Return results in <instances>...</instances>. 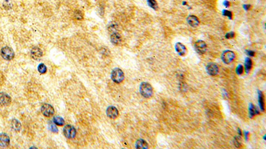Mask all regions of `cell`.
<instances>
[{"mask_svg":"<svg viewBox=\"0 0 266 149\" xmlns=\"http://www.w3.org/2000/svg\"><path fill=\"white\" fill-rule=\"evenodd\" d=\"M140 92L143 97L150 98L153 95V88L148 82H142L140 85Z\"/></svg>","mask_w":266,"mask_h":149,"instance_id":"obj_1","label":"cell"},{"mask_svg":"<svg viewBox=\"0 0 266 149\" xmlns=\"http://www.w3.org/2000/svg\"><path fill=\"white\" fill-rule=\"evenodd\" d=\"M111 79L115 83H120L125 79V74L121 69L119 68L113 69L111 72Z\"/></svg>","mask_w":266,"mask_h":149,"instance_id":"obj_2","label":"cell"},{"mask_svg":"<svg viewBox=\"0 0 266 149\" xmlns=\"http://www.w3.org/2000/svg\"><path fill=\"white\" fill-rule=\"evenodd\" d=\"M63 134L67 139H71L76 136L77 131L73 126L71 125H67L63 128Z\"/></svg>","mask_w":266,"mask_h":149,"instance_id":"obj_3","label":"cell"},{"mask_svg":"<svg viewBox=\"0 0 266 149\" xmlns=\"http://www.w3.org/2000/svg\"><path fill=\"white\" fill-rule=\"evenodd\" d=\"M1 55L3 58L6 60H11L15 56L14 51L13 50L12 48L9 47H5L1 48Z\"/></svg>","mask_w":266,"mask_h":149,"instance_id":"obj_4","label":"cell"},{"mask_svg":"<svg viewBox=\"0 0 266 149\" xmlns=\"http://www.w3.org/2000/svg\"><path fill=\"white\" fill-rule=\"evenodd\" d=\"M236 58L235 53L232 50H225L222 55V60L225 64H230Z\"/></svg>","mask_w":266,"mask_h":149,"instance_id":"obj_5","label":"cell"},{"mask_svg":"<svg viewBox=\"0 0 266 149\" xmlns=\"http://www.w3.org/2000/svg\"><path fill=\"white\" fill-rule=\"evenodd\" d=\"M41 113H43V115L47 117H51V116L53 115V114H54V113H55L54 108H53L52 105L50 104H45L42 105L41 108Z\"/></svg>","mask_w":266,"mask_h":149,"instance_id":"obj_6","label":"cell"},{"mask_svg":"<svg viewBox=\"0 0 266 149\" xmlns=\"http://www.w3.org/2000/svg\"><path fill=\"white\" fill-rule=\"evenodd\" d=\"M194 48L196 51L199 54H201V55L205 53L207 50V45L206 42L204 40H198L195 42Z\"/></svg>","mask_w":266,"mask_h":149,"instance_id":"obj_7","label":"cell"},{"mask_svg":"<svg viewBox=\"0 0 266 149\" xmlns=\"http://www.w3.org/2000/svg\"><path fill=\"white\" fill-rule=\"evenodd\" d=\"M107 115L110 119H115L119 116V110L114 106H109L107 109Z\"/></svg>","mask_w":266,"mask_h":149,"instance_id":"obj_8","label":"cell"},{"mask_svg":"<svg viewBox=\"0 0 266 149\" xmlns=\"http://www.w3.org/2000/svg\"><path fill=\"white\" fill-rule=\"evenodd\" d=\"M206 71L209 75L216 76L219 72L218 66L215 63H209L206 66Z\"/></svg>","mask_w":266,"mask_h":149,"instance_id":"obj_9","label":"cell"},{"mask_svg":"<svg viewBox=\"0 0 266 149\" xmlns=\"http://www.w3.org/2000/svg\"><path fill=\"white\" fill-rule=\"evenodd\" d=\"M12 99L9 95L5 93H0V104L4 106H7L11 104Z\"/></svg>","mask_w":266,"mask_h":149,"instance_id":"obj_10","label":"cell"},{"mask_svg":"<svg viewBox=\"0 0 266 149\" xmlns=\"http://www.w3.org/2000/svg\"><path fill=\"white\" fill-rule=\"evenodd\" d=\"M186 21L189 25L192 27H197L200 24V21L195 15H189L187 17Z\"/></svg>","mask_w":266,"mask_h":149,"instance_id":"obj_11","label":"cell"},{"mask_svg":"<svg viewBox=\"0 0 266 149\" xmlns=\"http://www.w3.org/2000/svg\"><path fill=\"white\" fill-rule=\"evenodd\" d=\"M31 56L35 60H39L43 56V52L39 47H33L31 50Z\"/></svg>","mask_w":266,"mask_h":149,"instance_id":"obj_12","label":"cell"},{"mask_svg":"<svg viewBox=\"0 0 266 149\" xmlns=\"http://www.w3.org/2000/svg\"><path fill=\"white\" fill-rule=\"evenodd\" d=\"M175 49L176 51L179 55L180 56H184L186 55V53L187 52V49L186 47L185 46L182 44L181 42H177L176 44L175 45Z\"/></svg>","mask_w":266,"mask_h":149,"instance_id":"obj_13","label":"cell"},{"mask_svg":"<svg viewBox=\"0 0 266 149\" xmlns=\"http://www.w3.org/2000/svg\"><path fill=\"white\" fill-rule=\"evenodd\" d=\"M10 139L8 135L6 134L0 135V147H7L9 145Z\"/></svg>","mask_w":266,"mask_h":149,"instance_id":"obj_14","label":"cell"},{"mask_svg":"<svg viewBox=\"0 0 266 149\" xmlns=\"http://www.w3.org/2000/svg\"><path fill=\"white\" fill-rule=\"evenodd\" d=\"M111 40L113 45H119V44H120V42H121L122 38H121V36H120L119 33H117V32H113V33L111 35Z\"/></svg>","mask_w":266,"mask_h":149,"instance_id":"obj_15","label":"cell"},{"mask_svg":"<svg viewBox=\"0 0 266 149\" xmlns=\"http://www.w3.org/2000/svg\"><path fill=\"white\" fill-rule=\"evenodd\" d=\"M264 96L262 91H258V103L259 105L263 112L265 110V101H264Z\"/></svg>","mask_w":266,"mask_h":149,"instance_id":"obj_16","label":"cell"},{"mask_svg":"<svg viewBox=\"0 0 266 149\" xmlns=\"http://www.w3.org/2000/svg\"><path fill=\"white\" fill-rule=\"evenodd\" d=\"M135 146H136V148H141V149L145 148V149H146V148H149V145H148L147 142L146 141V140H144L143 139H139V140H137V141L136 142Z\"/></svg>","mask_w":266,"mask_h":149,"instance_id":"obj_17","label":"cell"},{"mask_svg":"<svg viewBox=\"0 0 266 149\" xmlns=\"http://www.w3.org/2000/svg\"><path fill=\"white\" fill-rule=\"evenodd\" d=\"M12 127L15 131H20L21 128V125L20 122L17 120V119H13L12 121Z\"/></svg>","mask_w":266,"mask_h":149,"instance_id":"obj_18","label":"cell"},{"mask_svg":"<svg viewBox=\"0 0 266 149\" xmlns=\"http://www.w3.org/2000/svg\"><path fill=\"white\" fill-rule=\"evenodd\" d=\"M53 122L56 125L58 126H63L65 124V120L59 116H57V117H54L53 119Z\"/></svg>","mask_w":266,"mask_h":149,"instance_id":"obj_19","label":"cell"},{"mask_svg":"<svg viewBox=\"0 0 266 149\" xmlns=\"http://www.w3.org/2000/svg\"><path fill=\"white\" fill-rule=\"evenodd\" d=\"M249 115H250L251 117H253L255 115L259 114V112L257 110L256 107H255V105L252 104H250V105H249Z\"/></svg>","mask_w":266,"mask_h":149,"instance_id":"obj_20","label":"cell"},{"mask_svg":"<svg viewBox=\"0 0 266 149\" xmlns=\"http://www.w3.org/2000/svg\"><path fill=\"white\" fill-rule=\"evenodd\" d=\"M252 67V61L250 58H246L245 60V70L247 73H248Z\"/></svg>","mask_w":266,"mask_h":149,"instance_id":"obj_21","label":"cell"},{"mask_svg":"<svg viewBox=\"0 0 266 149\" xmlns=\"http://www.w3.org/2000/svg\"><path fill=\"white\" fill-rule=\"evenodd\" d=\"M147 3H148V5H149L150 7L152 8L153 9H154V10L158 9V4L156 0H147Z\"/></svg>","mask_w":266,"mask_h":149,"instance_id":"obj_22","label":"cell"},{"mask_svg":"<svg viewBox=\"0 0 266 149\" xmlns=\"http://www.w3.org/2000/svg\"><path fill=\"white\" fill-rule=\"evenodd\" d=\"M37 69H38L39 72L41 74H44L47 72V67L44 64H43V63L40 64L39 65L38 67H37Z\"/></svg>","mask_w":266,"mask_h":149,"instance_id":"obj_23","label":"cell"},{"mask_svg":"<svg viewBox=\"0 0 266 149\" xmlns=\"http://www.w3.org/2000/svg\"><path fill=\"white\" fill-rule=\"evenodd\" d=\"M55 125H56L53 123V122H50L49 125H48V127H49V129L50 131L53 132H55V133L58 132V129L57 128V127H56Z\"/></svg>","mask_w":266,"mask_h":149,"instance_id":"obj_24","label":"cell"},{"mask_svg":"<svg viewBox=\"0 0 266 149\" xmlns=\"http://www.w3.org/2000/svg\"><path fill=\"white\" fill-rule=\"evenodd\" d=\"M236 73H237L238 75L242 74L243 73H244V66L241 64L238 65V66H237V68H236Z\"/></svg>","mask_w":266,"mask_h":149,"instance_id":"obj_25","label":"cell"},{"mask_svg":"<svg viewBox=\"0 0 266 149\" xmlns=\"http://www.w3.org/2000/svg\"><path fill=\"white\" fill-rule=\"evenodd\" d=\"M223 15H225V16H226V17H229L230 19H232V12H229V11H228V10H224V11H223Z\"/></svg>","mask_w":266,"mask_h":149,"instance_id":"obj_26","label":"cell"},{"mask_svg":"<svg viewBox=\"0 0 266 149\" xmlns=\"http://www.w3.org/2000/svg\"><path fill=\"white\" fill-rule=\"evenodd\" d=\"M234 36H235V34L233 32H229V33L225 35V37H226L227 39H231V38L234 37Z\"/></svg>","mask_w":266,"mask_h":149,"instance_id":"obj_27","label":"cell"},{"mask_svg":"<svg viewBox=\"0 0 266 149\" xmlns=\"http://www.w3.org/2000/svg\"><path fill=\"white\" fill-rule=\"evenodd\" d=\"M234 145H236V147H240L241 146V143L239 141V140L237 137H236L234 139Z\"/></svg>","mask_w":266,"mask_h":149,"instance_id":"obj_28","label":"cell"},{"mask_svg":"<svg viewBox=\"0 0 266 149\" xmlns=\"http://www.w3.org/2000/svg\"><path fill=\"white\" fill-rule=\"evenodd\" d=\"M246 52L248 53V55L251 56H254L255 55V53L254 52V51H252V50H247Z\"/></svg>","mask_w":266,"mask_h":149,"instance_id":"obj_29","label":"cell"},{"mask_svg":"<svg viewBox=\"0 0 266 149\" xmlns=\"http://www.w3.org/2000/svg\"><path fill=\"white\" fill-rule=\"evenodd\" d=\"M244 9H245L246 10L248 11V10H249V8L251 7V5H244Z\"/></svg>","mask_w":266,"mask_h":149,"instance_id":"obj_30","label":"cell"},{"mask_svg":"<svg viewBox=\"0 0 266 149\" xmlns=\"http://www.w3.org/2000/svg\"><path fill=\"white\" fill-rule=\"evenodd\" d=\"M224 5H225V7L230 6V2H229V1H224Z\"/></svg>","mask_w":266,"mask_h":149,"instance_id":"obj_31","label":"cell"},{"mask_svg":"<svg viewBox=\"0 0 266 149\" xmlns=\"http://www.w3.org/2000/svg\"><path fill=\"white\" fill-rule=\"evenodd\" d=\"M248 132H245V133H244V135H245V136H246V139H248Z\"/></svg>","mask_w":266,"mask_h":149,"instance_id":"obj_32","label":"cell"}]
</instances>
